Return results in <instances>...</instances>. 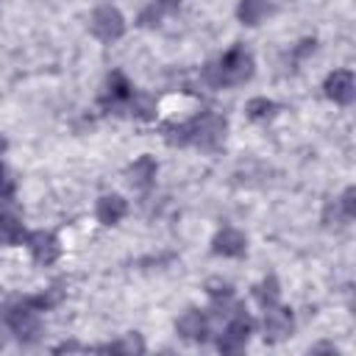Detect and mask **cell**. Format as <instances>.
<instances>
[{
    "mask_svg": "<svg viewBox=\"0 0 356 356\" xmlns=\"http://www.w3.org/2000/svg\"><path fill=\"white\" fill-rule=\"evenodd\" d=\"M253 75V56L245 47H231L220 64L209 67V78L214 83H242Z\"/></svg>",
    "mask_w": 356,
    "mask_h": 356,
    "instance_id": "1",
    "label": "cell"
},
{
    "mask_svg": "<svg viewBox=\"0 0 356 356\" xmlns=\"http://www.w3.org/2000/svg\"><path fill=\"white\" fill-rule=\"evenodd\" d=\"M186 131H189V142H195L197 147L211 150L225 136V120L217 117V114H203L200 120H195L192 125H186Z\"/></svg>",
    "mask_w": 356,
    "mask_h": 356,
    "instance_id": "2",
    "label": "cell"
},
{
    "mask_svg": "<svg viewBox=\"0 0 356 356\" xmlns=\"http://www.w3.org/2000/svg\"><path fill=\"white\" fill-rule=\"evenodd\" d=\"M92 33L103 42H114L125 33V19L114 6H100L92 14Z\"/></svg>",
    "mask_w": 356,
    "mask_h": 356,
    "instance_id": "3",
    "label": "cell"
},
{
    "mask_svg": "<svg viewBox=\"0 0 356 356\" xmlns=\"http://www.w3.org/2000/svg\"><path fill=\"white\" fill-rule=\"evenodd\" d=\"M8 328L22 339V342H33L39 334V317L31 306H17L8 314Z\"/></svg>",
    "mask_w": 356,
    "mask_h": 356,
    "instance_id": "4",
    "label": "cell"
},
{
    "mask_svg": "<svg viewBox=\"0 0 356 356\" xmlns=\"http://www.w3.org/2000/svg\"><path fill=\"white\" fill-rule=\"evenodd\" d=\"M248 337H250V320L245 314H236V317L228 320V325H225L217 348L225 350V353H234V350H239L248 342Z\"/></svg>",
    "mask_w": 356,
    "mask_h": 356,
    "instance_id": "5",
    "label": "cell"
},
{
    "mask_svg": "<svg viewBox=\"0 0 356 356\" xmlns=\"http://www.w3.org/2000/svg\"><path fill=\"white\" fill-rule=\"evenodd\" d=\"M325 95H328L334 103L348 106V103L353 100V95H356L353 75H350L348 70H337V72H331V75L325 78Z\"/></svg>",
    "mask_w": 356,
    "mask_h": 356,
    "instance_id": "6",
    "label": "cell"
},
{
    "mask_svg": "<svg viewBox=\"0 0 356 356\" xmlns=\"http://www.w3.org/2000/svg\"><path fill=\"white\" fill-rule=\"evenodd\" d=\"M28 248H31L33 259L42 261V264H53L61 253V245H58L56 234H50V231H33L28 236Z\"/></svg>",
    "mask_w": 356,
    "mask_h": 356,
    "instance_id": "7",
    "label": "cell"
},
{
    "mask_svg": "<svg viewBox=\"0 0 356 356\" xmlns=\"http://www.w3.org/2000/svg\"><path fill=\"white\" fill-rule=\"evenodd\" d=\"M289 331H292V314H289V309L267 306V314H264V337L270 342H278V339L289 337Z\"/></svg>",
    "mask_w": 356,
    "mask_h": 356,
    "instance_id": "8",
    "label": "cell"
},
{
    "mask_svg": "<svg viewBox=\"0 0 356 356\" xmlns=\"http://www.w3.org/2000/svg\"><path fill=\"white\" fill-rule=\"evenodd\" d=\"M245 248H248L245 234L236 228H222L214 236V253H220V256H242Z\"/></svg>",
    "mask_w": 356,
    "mask_h": 356,
    "instance_id": "9",
    "label": "cell"
},
{
    "mask_svg": "<svg viewBox=\"0 0 356 356\" xmlns=\"http://www.w3.org/2000/svg\"><path fill=\"white\" fill-rule=\"evenodd\" d=\"M0 239H6V242H19L22 239L19 214H17V209L6 197L0 200Z\"/></svg>",
    "mask_w": 356,
    "mask_h": 356,
    "instance_id": "10",
    "label": "cell"
},
{
    "mask_svg": "<svg viewBox=\"0 0 356 356\" xmlns=\"http://www.w3.org/2000/svg\"><path fill=\"white\" fill-rule=\"evenodd\" d=\"M128 211V203L120 195H103L97 200V220L103 225H117Z\"/></svg>",
    "mask_w": 356,
    "mask_h": 356,
    "instance_id": "11",
    "label": "cell"
},
{
    "mask_svg": "<svg viewBox=\"0 0 356 356\" xmlns=\"http://www.w3.org/2000/svg\"><path fill=\"white\" fill-rule=\"evenodd\" d=\"M178 334L184 339H206V317L197 309H189L178 317Z\"/></svg>",
    "mask_w": 356,
    "mask_h": 356,
    "instance_id": "12",
    "label": "cell"
},
{
    "mask_svg": "<svg viewBox=\"0 0 356 356\" xmlns=\"http://www.w3.org/2000/svg\"><path fill=\"white\" fill-rule=\"evenodd\" d=\"M128 178H131V184H134V186H139V189L150 186V184H153V178H156V161H153L150 156L136 159V161L131 164V170H128Z\"/></svg>",
    "mask_w": 356,
    "mask_h": 356,
    "instance_id": "13",
    "label": "cell"
},
{
    "mask_svg": "<svg viewBox=\"0 0 356 356\" xmlns=\"http://www.w3.org/2000/svg\"><path fill=\"white\" fill-rule=\"evenodd\" d=\"M236 14L245 25H259L270 14V0H239Z\"/></svg>",
    "mask_w": 356,
    "mask_h": 356,
    "instance_id": "14",
    "label": "cell"
},
{
    "mask_svg": "<svg viewBox=\"0 0 356 356\" xmlns=\"http://www.w3.org/2000/svg\"><path fill=\"white\" fill-rule=\"evenodd\" d=\"M134 95V89H131V83L125 81V75L122 72H111L108 75V83H106V97H111V103H122V100H128Z\"/></svg>",
    "mask_w": 356,
    "mask_h": 356,
    "instance_id": "15",
    "label": "cell"
},
{
    "mask_svg": "<svg viewBox=\"0 0 356 356\" xmlns=\"http://www.w3.org/2000/svg\"><path fill=\"white\" fill-rule=\"evenodd\" d=\"M245 111H248V117H250V120L261 122V120H270V117L275 114V103H273V100H267V97H253V100H248Z\"/></svg>",
    "mask_w": 356,
    "mask_h": 356,
    "instance_id": "16",
    "label": "cell"
},
{
    "mask_svg": "<svg viewBox=\"0 0 356 356\" xmlns=\"http://www.w3.org/2000/svg\"><path fill=\"white\" fill-rule=\"evenodd\" d=\"M278 295H281V289H278V281L270 275V278H264L261 284H259V289H256V298H259V303L267 309V306H275L278 303Z\"/></svg>",
    "mask_w": 356,
    "mask_h": 356,
    "instance_id": "17",
    "label": "cell"
},
{
    "mask_svg": "<svg viewBox=\"0 0 356 356\" xmlns=\"http://www.w3.org/2000/svg\"><path fill=\"white\" fill-rule=\"evenodd\" d=\"M128 100H131V111H134L136 117H147V114L153 111V100H150L147 95H131Z\"/></svg>",
    "mask_w": 356,
    "mask_h": 356,
    "instance_id": "18",
    "label": "cell"
},
{
    "mask_svg": "<svg viewBox=\"0 0 356 356\" xmlns=\"http://www.w3.org/2000/svg\"><path fill=\"white\" fill-rule=\"evenodd\" d=\"M61 300V289L58 286H53L47 295H39V298H31V306L33 309H53L56 303Z\"/></svg>",
    "mask_w": 356,
    "mask_h": 356,
    "instance_id": "19",
    "label": "cell"
},
{
    "mask_svg": "<svg viewBox=\"0 0 356 356\" xmlns=\"http://www.w3.org/2000/svg\"><path fill=\"white\" fill-rule=\"evenodd\" d=\"M353 197H356V192H353V189H345L342 200H337L339 209H342V217H345V220H350V217L356 214V200H353Z\"/></svg>",
    "mask_w": 356,
    "mask_h": 356,
    "instance_id": "20",
    "label": "cell"
},
{
    "mask_svg": "<svg viewBox=\"0 0 356 356\" xmlns=\"http://www.w3.org/2000/svg\"><path fill=\"white\" fill-rule=\"evenodd\" d=\"M114 348H117V350H125V353H142V350H145V345H142V339H139L136 334H128V337H125L122 342H117Z\"/></svg>",
    "mask_w": 356,
    "mask_h": 356,
    "instance_id": "21",
    "label": "cell"
},
{
    "mask_svg": "<svg viewBox=\"0 0 356 356\" xmlns=\"http://www.w3.org/2000/svg\"><path fill=\"white\" fill-rule=\"evenodd\" d=\"M209 292L214 295V298H231V284L228 281H220V278H211L209 284Z\"/></svg>",
    "mask_w": 356,
    "mask_h": 356,
    "instance_id": "22",
    "label": "cell"
},
{
    "mask_svg": "<svg viewBox=\"0 0 356 356\" xmlns=\"http://www.w3.org/2000/svg\"><path fill=\"white\" fill-rule=\"evenodd\" d=\"M178 3H181V0H153V6H156L161 14H164V11H175Z\"/></svg>",
    "mask_w": 356,
    "mask_h": 356,
    "instance_id": "23",
    "label": "cell"
},
{
    "mask_svg": "<svg viewBox=\"0 0 356 356\" xmlns=\"http://www.w3.org/2000/svg\"><path fill=\"white\" fill-rule=\"evenodd\" d=\"M11 192V181L6 178V167L0 164V195H8Z\"/></svg>",
    "mask_w": 356,
    "mask_h": 356,
    "instance_id": "24",
    "label": "cell"
},
{
    "mask_svg": "<svg viewBox=\"0 0 356 356\" xmlns=\"http://www.w3.org/2000/svg\"><path fill=\"white\" fill-rule=\"evenodd\" d=\"M3 150H6V139L0 136V153H3Z\"/></svg>",
    "mask_w": 356,
    "mask_h": 356,
    "instance_id": "25",
    "label": "cell"
}]
</instances>
